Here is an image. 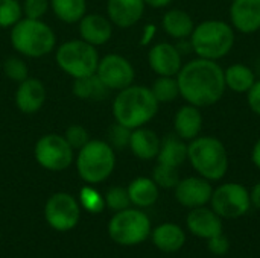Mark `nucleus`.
Listing matches in <instances>:
<instances>
[{
	"mask_svg": "<svg viewBox=\"0 0 260 258\" xmlns=\"http://www.w3.org/2000/svg\"><path fill=\"white\" fill-rule=\"evenodd\" d=\"M180 97L198 108L216 105L225 94L224 68L218 61L195 58L183 64L177 75Z\"/></svg>",
	"mask_w": 260,
	"mask_h": 258,
	"instance_id": "f257e3e1",
	"label": "nucleus"
},
{
	"mask_svg": "<svg viewBox=\"0 0 260 258\" xmlns=\"http://www.w3.org/2000/svg\"><path fill=\"white\" fill-rule=\"evenodd\" d=\"M160 103L154 97L149 87L129 85L120 91L113 100V117L114 122L137 129L146 126L158 113Z\"/></svg>",
	"mask_w": 260,
	"mask_h": 258,
	"instance_id": "f03ea898",
	"label": "nucleus"
},
{
	"mask_svg": "<svg viewBox=\"0 0 260 258\" xmlns=\"http://www.w3.org/2000/svg\"><path fill=\"white\" fill-rule=\"evenodd\" d=\"M189 43L192 52L198 58L219 61L233 50L236 43V30L229 21L224 20H203L195 23Z\"/></svg>",
	"mask_w": 260,
	"mask_h": 258,
	"instance_id": "7ed1b4c3",
	"label": "nucleus"
},
{
	"mask_svg": "<svg viewBox=\"0 0 260 258\" xmlns=\"http://www.w3.org/2000/svg\"><path fill=\"white\" fill-rule=\"evenodd\" d=\"M187 161L197 175L210 182L225 178L230 158L224 141L213 135H198L187 143Z\"/></svg>",
	"mask_w": 260,
	"mask_h": 258,
	"instance_id": "20e7f679",
	"label": "nucleus"
},
{
	"mask_svg": "<svg viewBox=\"0 0 260 258\" xmlns=\"http://www.w3.org/2000/svg\"><path fill=\"white\" fill-rule=\"evenodd\" d=\"M11 44L26 58H41L55 50L56 35L43 20L23 17L11 27Z\"/></svg>",
	"mask_w": 260,
	"mask_h": 258,
	"instance_id": "39448f33",
	"label": "nucleus"
},
{
	"mask_svg": "<svg viewBox=\"0 0 260 258\" xmlns=\"http://www.w3.org/2000/svg\"><path fill=\"white\" fill-rule=\"evenodd\" d=\"M116 167V152L105 140H90L78 151L76 170L87 184L104 182Z\"/></svg>",
	"mask_w": 260,
	"mask_h": 258,
	"instance_id": "423d86ee",
	"label": "nucleus"
},
{
	"mask_svg": "<svg viewBox=\"0 0 260 258\" xmlns=\"http://www.w3.org/2000/svg\"><path fill=\"white\" fill-rule=\"evenodd\" d=\"M99 59L98 49L81 38L62 43L55 52L56 65L73 79L94 75Z\"/></svg>",
	"mask_w": 260,
	"mask_h": 258,
	"instance_id": "0eeeda50",
	"label": "nucleus"
},
{
	"mask_svg": "<svg viewBox=\"0 0 260 258\" xmlns=\"http://www.w3.org/2000/svg\"><path fill=\"white\" fill-rule=\"evenodd\" d=\"M151 220L140 208H125L117 211L110 224L108 234L113 242L122 246H136L151 236Z\"/></svg>",
	"mask_w": 260,
	"mask_h": 258,
	"instance_id": "6e6552de",
	"label": "nucleus"
},
{
	"mask_svg": "<svg viewBox=\"0 0 260 258\" xmlns=\"http://www.w3.org/2000/svg\"><path fill=\"white\" fill-rule=\"evenodd\" d=\"M209 205L222 219H239L251 208L250 190L241 182H224L213 189Z\"/></svg>",
	"mask_w": 260,
	"mask_h": 258,
	"instance_id": "1a4fd4ad",
	"label": "nucleus"
},
{
	"mask_svg": "<svg viewBox=\"0 0 260 258\" xmlns=\"http://www.w3.org/2000/svg\"><path fill=\"white\" fill-rule=\"evenodd\" d=\"M73 149L59 134H44L41 135L34 148V157L37 163L50 172H62L69 169L73 163Z\"/></svg>",
	"mask_w": 260,
	"mask_h": 258,
	"instance_id": "9d476101",
	"label": "nucleus"
},
{
	"mask_svg": "<svg viewBox=\"0 0 260 258\" xmlns=\"http://www.w3.org/2000/svg\"><path fill=\"white\" fill-rule=\"evenodd\" d=\"M81 217L78 201L64 192L52 195L44 205V219L55 231L66 233L73 230Z\"/></svg>",
	"mask_w": 260,
	"mask_h": 258,
	"instance_id": "9b49d317",
	"label": "nucleus"
},
{
	"mask_svg": "<svg viewBox=\"0 0 260 258\" xmlns=\"http://www.w3.org/2000/svg\"><path fill=\"white\" fill-rule=\"evenodd\" d=\"M96 75L110 91H120L133 85L136 79V70L131 61L117 53L101 58Z\"/></svg>",
	"mask_w": 260,
	"mask_h": 258,
	"instance_id": "f8f14e48",
	"label": "nucleus"
},
{
	"mask_svg": "<svg viewBox=\"0 0 260 258\" xmlns=\"http://www.w3.org/2000/svg\"><path fill=\"white\" fill-rule=\"evenodd\" d=\"M213 193V186L209 179L197 175L180 179L174 189V196L177 202L184 208H198L210 204Z\"/></svg>",
	"mask_w": 260,
	"mask_h": 258,
	"instance_id": "ddd939ff",
	"label": "nucleus"
},
{
	"mask_svg": "<svg viewBox=\"0 0 260 258\" xmlns=\"http://www.w3.org/2000/svg\"><path fill=\"white\" fill-rule=\"evenodd\" d=\"M148 64L157 76H177L184 62L177 44L161 41L149 49Z\"/></svg>",
	"mask_w": 260,
	"mask_h": 258,
	"instance_id": "4468645a",
	"label": "nucleus"
},
{
	"mask_svg": "<svg viewBox=\"0 0 260 258\" xmlns=\"http://www.w3.org/2000/svg\"><path fill=\"white\" fill-rule=\"evenodd\" d=\"M186 227L189 233L198 239L209 240L224 233V219L219 217L210 207L192 208L186 217Z\"/></svg>",
	"mask_w": 260,
	"mask_h": 258,
	"instance_id": "2eb2a0df",
	"label": "nucleus"
},
{
	"mask_svg": "<svg viewBox=\"0 0 260 258\" xmlns=\"http://www.w3.org/2000/svg\"><path fill=\"white\" fill-rule=\"evenodd\" d=\"M230 24L244 35L260 30V0H233L229 9Z\"/></svg>",
	"mask_w": 260,
	"mask_h": 258,
	"instance_id": "dca6fc26",
	"label": "nucleus"
},
{
	"mask_svg": "<svg viewBox=\"0 0 260 258\" xmlns=\"http://www.w3.org/2000/svg\"><path fill=\"white\" fill-rule=\"evenodd\" d=\"M145 0H107V17L120 29L136 26L145 14Z\"/></svg>",
	"mask_w": 260,
	"mask_h": 258,
	"instance_id": "f3484780",
	"label": "nucleus"
},
{
	"mask_svg": "<svg viewBox=\"0 0 260 258\" xmlns=\"http://www.w3.org/2000/svg\"><path fill=\"white\" fill-rule=\"evenodd\" d=\"M46 96V87L40 79L26 78L15 91V105L23 114H35L43 108Z\"/></svg>",
	"mask_w": 260,
	"mask_h": 258,
	"instance_id": "a211bd4d",
	"label": "nucleus"
},
{
	"mask_svg": "<svg viewBox=\"0 0 260 258\" xmlns=\"http://www.w3.org/2000/svg\"><path fill=\"white\" fill-rule=\"evenodd\" d=\"M78 23L79 38L94 47L107 44L113 35V23L102 14H85Z\"/></svg>",
	"mask_w": 260,
	"mask_h": 258,
	"instance_id": "6ab92c4d",
	"label": "nucleus"
},
{
	"mask_svg": "<svg viewBox=\"0 0 260 258\" xmlns=\"http://www.w3.org/2000/svg\"><path fill=\"white\" fill-rule=\"evenodd\" d=\"M174 132L183 138L184 141H192L198 135H201L204 117L201 113V108L186 103L180 106L174 116Z\"/></svg>",
	"mask_w": 260,
	"mask_h": 258,
	"instance_id": "aec40b11",
	"label": "nucleus"
},
{
	"mask_svg": "<svg viewBox=\"0 0 260 258\" xmlns=\"http://www.w3.org/2000/svg\"><path fill=\"white\" fill-rule=\"evenodd\" d=\"M160 143H161V138L157 135L155 131L146 126H142V128L131 131L128 148L136 158L142 161H151L157 158L158 151H160Z\"/></svg>",
	"mask_w": 260,
	"mask_h": 258,
	"instance_id": "412c9836",
	"label": "nucleus"
},
{
	"mask_svg": "<svg viewBox=\"0 0 260 258\" xmlns=\"http://www.w3.org/2000/svg\"><path fill=\"white\" fill-rule=\"evenodd\" d=\"M151 239L157 249L166 254H174L183 249L187 237L186 231L180 225L174 222H165L151 231Z\"/></svg>",
	"mask_w": 260,
	"mask_h": 258,
	"instance_id": "4be33fe9",
	"label": "nucleus"
},
{
	"mask_svg": "<svg viewBox=\"0 0 260 258\" xmlns=\"http://www.w3.org/2000/svg\"><path fill=\"white\" fill-rule=\"evenodd\" d=\"M161 27L166 35L175 40H189L190 33L193 32L195 21L192 15L180 8H172L166 11L161 17Z\"/></svg>",
	"mask_w": 260,
	"mask_h": 258,
	"instance_id": "5701e85b",
	"label": "nucleus"
},
{
	"mask_svg": "<svg viewBox=\"0 0 260 258\" xmlns=\"http://www.w3.org/2000/svg\"><path fill=\"white\" fill-rule=\"evenodd\" d=\"M155 160L157 163L180 169L187 161V141L180 138L175 132L168 134L161 138L160 151Z\"/></svg>",
	"mask_w": 260,
	"mask_h": 258,
	"instance_id": "b1692460",
	"label": "nucleus"
},
{
	"mask_svg": "<svg viewBox=\"0 0 260 258\" xmlns=\"http://www.w3.org/2000/svg\"><path fill=\"white\" fill-rule=\"evenodd\" d=\"M126 190H128L131 204L136 205L137 208L152 207L158 201V196H160L158 186L154 182L152 178H148V176H139L133 179L129 186L126 187Z\"/></svg>",
	"mask_w": 260,
	"mask_h": 258,
	"instance_id": "393cba45",
	"label": "nucleus"
},
{
	"mask_svg": "<svg viewBox=\"0 0 260 258\" xmlns=\"http://www.w3.org/2000/svg\"><path fill=\"white\" fill-rule=\"evenodd\" d=\"M224 79L227 90L238 94H247L256 82V73L250 65L235 62L224 68Z\"/></svg>",
	"mask_w": 260,
	"mask_h": 258,
	"instance_id": "a878e982",
	"label": "nucleus"
},
{
	"mask_svg": "<svg viewBox=\"0 0 260 258\" xmlns=\"http://www.w3.org/2000/svg\"><path fill=\"white\" fill-rule=\"evenodd\" d=\"M72 91L79 100L96 102V100H104L110 90L102 84V81L94 73L91 76H84V78L73 79Z\"/></svg>",
	"mask_w": 260,
	"mask_h": 258,
	"instance_id": "bb28decb",
	"label": "nucleus"
},
{
	"mask_svg": "<svg viewBox=\"0 0 260 258\" xmlns=\"http://www.w3.org/2000/svg\"><path fill=\"white\" fill-rule=\"evenodd\" d=\"M50 9L62 23H78L87 14V0H50Z\"/></svg>",
	"mask_w": 260,
	"mask_h": 258,
	"instance_id": "cd10ccee",
	"label": "nucleus"
},
{
	"mask_svg": "<svg viewBox=\"0 0 260 258\" xmlns=\"http://www.w3.org/2000/svg\"><path fill=\"white\" fill-rule=\"evenodd\" d=\"M149 88L158 103H172L180 97L177 76H157Z\"/></svg>",
	"mask_w": 260,
	"mask_h": 258,
	"instance_id": "c85d7f7f",
	"label": "nucleus"
},
{
	"mask_svg": "<svg viewBox=\"0 0 260 258\" xmlns=\"http://www.w3.org/2000/svg\"><path fill=\"white\" fill-rule=\"evenodd\" d=\"M152 179L158 186V189H175V186L180 182V172L177 167L166 166L161 163H157V166L152 170Z\"/></svg>",
	"mask_w": 260,
	"mask_h": 258,
	"instance_id": "c756f323",
	"label": "nucleus"
},
{
	"mask_svg": "<svg viewBox=\"0 0 260 258\" xmlns=\"http://www.w3.org/2000/svg\"><path fill=\"white\" fill-rule=\"evenodd\" d=\"M23 18V6L18 0H0V27H12Z\"/></svg>",
	"mask_w": 260,
	"mask_h": 258,
	"instance_id": "7c9ffc66",
	"label": "nucleus"
},
{
	"mask_svg": "<svg viewBox=\"0 0 260 258\" xmlns=\"http://www.w3.org/2000/svg\"><path fill=\"white\" fill-rule=\"evenodd\" d=\"M79 201H81V205L88 213H93V214H98V213L104 211V208H105V198L96 189H93L90 186H85L81 189Z\"/></svg>",
	"mask_w": 260,
	"mask_h": 258,
	"instance_id": "2f4dec72",
	"label": "nucleus"
},
{
	"mask_svg": "<svg viewBox=\"0 0 260 258\" xmlns=\"http://www.w3.org/2000/svg\"><path fill=\"white\" fill-rule=\"evenodd\" d=\"M104 198H105V207L113 210L114 213L129 208V205H131L129 195L125 187H119V186L111 187V189H108V192L105 193Z\"/></svg>",
	"mask_w": 260,
	"mask_h": 258,
	"instance_id": "473e14b6",
	"label": "nucleus"
},
{
	"mask_svg": "<svg viewBox=\"0 0 260 258\" xmlns=\"http://www.w3.org/2000/svg\"><path fill=\"white\" fill-rule=\"evenodd\" d=\"M3 71L6 75L8 79L15 81V82H21L26 78H29V68L26 65V62L18 58V56H9L5 59L3 62Z\"/></svg>",
	"mask_w": 260,
	"mask_h": 258,
	"instance_id": "72a5a7b5",
	"label": "nucleus"
},
{
	"mask_svg": "<svg viewBox=\"0 0 260 258\" xmlns=\"http://www.w3.org/2000/svg\"><path fill=\"white\" fill-rule=\"evenodd\" d=\"M131 131L129 128L114 122L107 132V141L110 143V146L116 151V149H126L129 144V137H131Z\"/></svg>",
	"mask_w": 260,
	"mask_h": 258,
	"instance_id": "f704fd0d",
	"label": "nucleus"
},
{
	"mask_svg": "<svg viewBox=\"0 0 260 258\" xmlns=\"http://www.w3.org/2000/svg\"><path fill=\"white\" fill-rule=\"evenodd\" d=\"M64 138L67 140V143L72 146L73 151H79L82 146H85L90 141L88 131L82 125H70L66 129Z\"/></svg>",
	"mask_w": 260,
	"mask_h": 258,
	"instance_id": "c9c22d12",
	"label": "nucleus"
},
{
	"mask_svg": "<svg viewBox=\"0 0 260 258\" xmlns=\"http://www.w3.org/2000/svg\"><path fill=\"white\" fill-rule=\"evenodd\" d=\"M21 6H23V15L26 18L41 20L50 8V0H24Z\"/></svg>",
	"mask_w": 260,
	"mask_h": 258,
	"instance_id": "e433bc0d",
	"label": "nucleus"
},
{
	"mask_svg": "<svg viewBox=\"0 0 260 258\" xmlns=\"http://www.w3.org/2000/svg\"><path fill=\"white\" fill-rule=\"evenodd\" d=\"M207 249L210 251V254L218 255V257L227 255L230 251V240L224 233H221L207 240Z\"/></svg>",
	"mask_w": 260,
	"mask_h": 258,
	"instance_id": "4c0bfd02",
	"label": "nucleus"
},
{
	"mask_svg": "<svg viewBox=\"0 0 260 258\" xmlns=\"http://www.w3.org/2000/svg\"><path fill=\"white\" fill-rule=\"evenodd\" d=\"M247 103L250 109L260 117V79H256L254 85L247 93Z\"/></svg>",
	"mask_w": 260,
	"mask_h": 258,
	"instance_id": "58836bf2",
	"label": "nucleus"
},
{
	"mask_svg": "<svg viewBox=\"0 0 260 258\" xmlns=\"http://www.w3.org/2000/svg\"><path fill=\"white\" fill-rule=\"evenodd\" d=\"M157 33V26L149 23L143 27V32H142V38H140V46H149L154 40Z\"/></svg>",
	"mask_w": 260,
	"mask_h": 258,
	"instance_id": "ea45409f",
	"label": "nucleus"
},
{
	"mask_svg": "<svg viewBox=\"0 0 260 258\" xmlns=\"http://www.w3.org/2000/svg\"><path fill=\"white\" fill-rule=\"evenodd\" d=\"M250 201H251V207H254L256 210H260V181L251 187Z\"/></svg>",
	"mask_w": 260,
	"mask_h": 258,
	"instance_id": "a19ab883",
	"label": "nucleus"
},
{
	"mask_svg": "<svg viewBox=\"0 0 260 258\" xmlns=\"http://www.w3.org/2000/svg\"><path fill=\"white\" fill-rule=\"evenodd\" d=\"M251 163L254 164V167L260 170V138L256 140V143L251 148Z\"/></svg>",
	"mask_w": 260,
	"mask_h": 258,
	"instance_id": "79ce46f5",
	"label": "nucleus"
},
{
	"mask_svg": "<svg viewBox=\"0 0 260 258\" xmlns=\"http://www.w3.org/2000/svg\"><path fill=\"white\" fill-rule=\"evenodd\" d=\"M172 2L174 0H145V5L154 9H163V8H168Z\"/></svg>",
	"mask_w": 260,
	"mask_h": 258,
	"instance_id": "37998d69",
	"label": "nucleus"
}]
</instances>
